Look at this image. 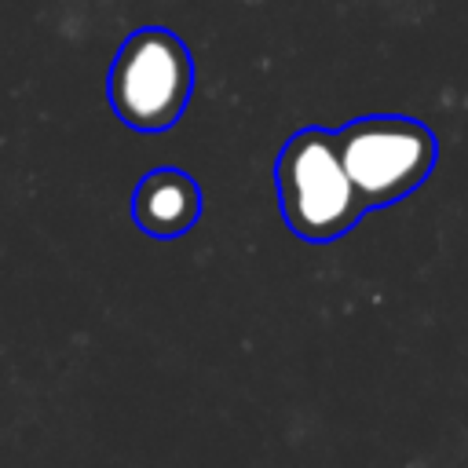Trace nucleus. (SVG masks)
Returning <instances> with one entry per match:
<instances>
[{
    "label": "nucleus",
    "instance_id": "obj_1",
    "mask_svg": "<svg viewBox=\"0 0 468 468\" xmlns=\"http://www.w3.org/2000/svg\"><path fill=\"white\" fill-rule=\"evenodd\" d=\"M274 186L285 227L311 245L344 238L366 216L329 128H300L285 139L274 161Z\"/></svg>",
    "mask_w": 468,
    "mask_h": 468
},
{
    "label": "nucleus",
    "instance_id": "obj_2",
    "mask_svg": "<svg viewBox=\"0 0 468 468\" xmlns=\"http://www.w3.org/2000/svg\"><path fill=\"white\" fill-rule=\"evenodd\" d=\"M110 106L121 124L135 132H168L194 91V58L186 44L161 29L146 26L124 37L113 66H110Z\"/></svg>",
    "mask_w": 468,
    "mask_h": 468
},
{
    "label": "nucleus",
    "instance_id": "obj_3",
    "mask_svg": "<svg viewBox=\"0 0 468 468\" xmlns=\"http://www.w3.org/2000/svg\"><path fill=\"white\" fill-rule=\"evenodd\" d=\"M336 146L366 212L410 197L439 161L435 132L399 113H373L336 128Z\"/></svg>",
    "mask_w": 468,
    "mask_h": 468
},
{
    "label": "nucleus",
    "instance_id": "obj_4",
    "mask_svg": "<svg viewBox=\"0 0 468 468\" xmlns=\"http://www.w3.org/2000/svg\"><path fill=\"white\" fill-rule=\"evenodd\" d=\"M132 219L150 238H179L201 219V186L179 168H154L135 183Z\"/></svg>",
    "mask_w": 468,
    "mask_h": 468
}]
</instances>
